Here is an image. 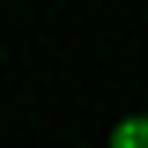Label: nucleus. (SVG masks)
Segmentation results:
<instances>
[{
  "instance_id": "nucleus-1",
  "label": "nucleus",
  "mask_w": 148,
  "mask_h": 148,
  "mask_svg": "<svg viewBox=\"0 0 148 148\" xmlns=\"http://www.w3.org/2000/svg\"><path fill=\"white\" fill-rule=\"evenodd\" d=\"M111 148H148V119H119V133H111Z\"/></svg>"
}]
</instances>
